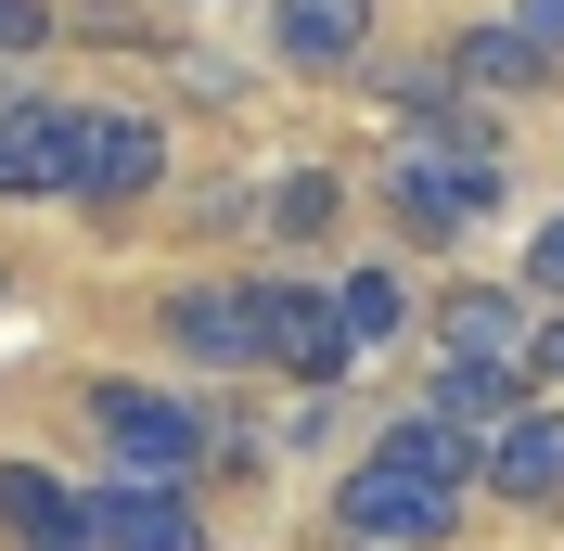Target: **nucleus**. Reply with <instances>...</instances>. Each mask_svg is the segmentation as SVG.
I'll return each instance as SVG.
<instances>
[{"label":"nucleus","mask_w":564,"mask_h":551,"mask_svg":"<svg viewBox=\"0 0 564 551\" xmlns=\"http://www.w3.org/2000/svg\"><path fill=\"white\" fill-rule=\"evenodd\" d=\"M77 423L104 449V475H141V487H180L218 449V411H193V398H167V385H141V372H104L77 398Z\"/></svg>","instance_id":"1"},{"label":"nucleus","mask_w":564,"mask_h":551,"mask_svg":"<svg viewBox=\"0 0 564 551\" xmlns=\"http://www.w3.org/2000/svg\"><path fill=\"white\" fill-rule=\"evenodd\" d=\"M245 309H257V372H295L308 398H334L347 385V309H334V282L308 270H282V282H245Z\"/></svg>","instance_id":"2"},{"label":"nucleus","mask_w":564,"mask_h":551,"mask_svg":"<svg viewBox=\"0 0 564 551\" xmlns=\"http://www.w3.org/2000/svg\"><path fill=\"white\" fill-rule=\"evenodd\" d=\"M334 526H347L359 551H436L462 526V500L436 475H411V462H386V449H359L347 475H334Z\"/></svg>","instance_id":"3"},{"label":"nucleus","mask_w":564,"mask_h":551,"mask_svg":"<svg viewBox=\"0 0 564 551\" xmlns=\"http://www.w3.org/2000/svg\"><path fill=\"white\" fill-rule=\"evenodd\" d=\"M167 180V129L141 104H77V154H65V206H90V218H116V206H141Z\"/></svg>","instance_id":"4"},{"label":"nucleus","mask_w":564,"mask_h":551,"mask_svg":"<svg viewBox=\"0 0 564 551\" xmlns=\"http://www.w3.org/2000/svg\"><path fill=\"white\" fill-rule=\"evenodd\" d=\"M77 551H206V514H193V487L104 475V487H77Z\"/></svg>","instance_id":"5"},{"label":"nucleus","mask_w":564,"mask_h":551,"mask_svg":"<svg viewBox=\"0 0 564 551\" xmlns=\"http://www.w3.org/2000/svg\"><path fill=\"white\" fill-rule=\"evenodd\" d=\"M386 206H398L411 244H449L462 218L500 206V154H398V168H386Z\"/></svg>","instance_id":"6"},{"label":"nucleus","mask_w":564,"mask_h":551,"mask_svg":"<svg viewBox=\"0 0 564 551\" xmlns=\"http://www.w3.org/2000/svg\"><path fill=\"white\" fill-rule=\"evenodd\" d=\"M154 334H167L180 372H257V309H245V282H180L167 309H154Z\"/></svg>","instance_id":"7"},{"label":"nucleus","mask_w":564,"mask_h":551,"mask_svg":"<svg viewBox=\"0 0 564 551\" xmlns=\"http://www.w3.org/2000/svg\"><path fill=\"white\" fill-rule=\"evenodd\" d=\"M65 154H77V104H52V90H13V104H0V206L65 193Z\"/></svg>","instance_id":"8"},{"label":"nucleus","mask_w":564,"mask_h":551,"mask_svg":"<svg viewBox=\"0 0 564 551\" xmlns=\"http://www.w3.org/2000/svg\"><path fill=\"white\" fill-rule=\"evenodd\" d=\"M475 487H488V500H513V514H552V500H564V411H539V398H527V411L488 436Z\"/></svg>","instance_id":"9"},{"label":"nucleus","mask_w":564,"mask_h":551,"mask_svg":"<svg viewBox=\"0 0 564 551\" xmlns=\"http://www.w3.org/2000/svg\"><path fill=\"white\" fill-rule=\"evenodd\" d=\"M527 295L513 282H462L449 309H436V359H488V372H527Z\"/></svg>","instance_id":"10"},{"label":"nucleus","mask_w":564,"mask_h":551,"mask_svg":"<svg viewBox=\"0 0 564 551\" xmlns=\"http://www.w3.org/2000/svg\"><path fill=\"white\" fill-rule=\"evenodd\" d=\"M359 39H372V0H270V52L308 77L359 65Z\"/></svg>","instance_id":"11"},{"label":"nucleus","mask_w":564,"mask_h":551,"mask_svg":"<svg viewBox=\"0 0 564 551\" xmlns=\"http://www.w3.org/2000/svg\"><path fill=\"white\" fill-rule=\"evenodd\" d=\"M372 449H386V462H411V475H436L449 500H475V462H488V436H462L449 411H398Z\"/></svg>","instance_id":"12"},{"label":"nucleus","mask_w":564,"mask_h":551,"mask_svg":"<svg viewBox=\"0 0 564 551\" xmlns=\"http://www.w3.org/2000/svg\"><path fill=\"white\" fill-rule=\"evenodd\" d=\"M436 77H449L462 104H475V90H552V65H539V52H527L513 26H462V39H449V65H436Z\"/></svg>","instance_id":"13"},{"label":"nucleus","mask_w":564,"mask_h":551,"mask_svg":"<svg viewBox=\"0 0 564 551\" xmlns=\"http://www.w3.org/2000/svg\"><path fill=\"white\" fill-rule=\"evenodd\" d=\"M0 526H13L26 551H65L77 539V487L52 475V462H0Z\"/></svg>","instance_id":"14"},{"label":"nucleus","mask_w":564,"mask_h":551,"mask_svg":"<svg viewBox=\"0 0 564 551\" xmlns=\"http://www.w3.org/2000/svg\"><path fill=\"white\" fill-rule=\"evenodd\" d=\"M423 411H449L462 436H500V423L527 411V372H488V359H436V398Z\"/></svg>","instance_id":"15"},{"label":"nucleus","mask_w":564,"mask_h":551,"mask_svg":"<svg viewBox=\"0 0 564 551\" xmlns=\"http://www.w3.org/2000/svg\"><path fill=\"white\" fill-rule=\"evenodd\" d=\"M257 218H270L282 244H321L334 218H347V180H334V168H282V180H270V206H257Z\"/></svg>","instance_id":"16"},{"label":"nucleus","mask_w":564,"mask_h":551,"mask_svg":"<svg viewBox=\"0 0 564 551\" xmlns=\"http://www.w3.org/2000/svg\"><path fill=\"white\" fill-rule=\"evenodd\" d=\"M334 309H347V346H386V334H411V282L398 270H347Z\"/></svg>","instance_id":"17"},{"label":"nucleus","mask_w":564,"mask_h":551,"mask_svg":"<svg viewBox=\"0 0 564 551\" xmlns=\"http://www.w3.org/2000/svg\"><path fill=\"white\" fill-rule=\"evenodd\" d=\"M527 309H564V218L527 231Z\"/></svg>","instance_id":"18"},{"label":"nucleus","mask_w":564,"mask_h":551,"mask_svg":"<svg viewBox=\"0 0 564 551\" xmlns=\"http://www.w3.org/2000/svg\"><path fill=\"white\" fill-rule=\"evenodd\" d=\"M500 26H513V39H527V52H539V65L564 77V0H513V13H500Z\"/></svg>","instance_id":"19"},{"label":"nucleus","mask_w":564,"mask_h":551,"mask_svg":"<svg viewBox=\"0 0 564 551\" xmlns=\"http://www.w3.org/2000/svg\"><path fill=\"white\" fill-rule=\"evenodd\" d=\"M527 385H564V309L527 321Z\"/></svg>","instance_id":"20"},{"label":"nucleus","mask_w":564,"mask_h":551,"mask_svg":"<svg viewBox=\"0 0 564 551\" xmlns=\"http://www.w3.org/2000/svg\"><path fill=\"white\" fill-rule=\"evenodd\" d=\"M52 39V0H0V52H39Z\"/></svg>","instance_id":"21"},{"label":"nucleus","mask_w":564,"mask_h":551,"mask_svg":"<svg viewBox=\"0 0 564 551\" xmlns=\"http://www.w3.org/2000/svg\"><path fill=\"white\" fill-rule=\"evenodd\" d=\"M65 551H77V539H65Z\"/></svg>","instance_id":"22"}]
</instances>
